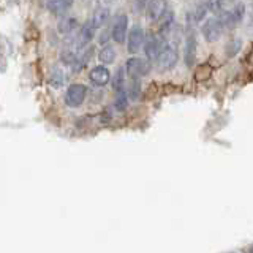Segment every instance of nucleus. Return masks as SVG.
<instances>
[{
	"label": "nucleus",
	"mask_w": 253,
	"mask_h": 253,
	"mask_svg": "<svg viewBox=\"0 0 253 253\" xmlns=\"http://www.w3.org/2000/svg\"><path fill=\"white\" fill-rule=\"evenodd\" d=\"M152 70V65L150 62L146 59H139V57H130L125 62V71L133 81H138L139 78L147 76Z\"/></svg>",
	"instance_id": "nucleus-1"
},
{
	"label": "nucleus",
	"mask_w": 253,
	"mask_h": 253,
	"mask_svg": "<svg viewBox=\"0 0 253 253\" xmlns=\"http://www.w3.org/2000/svg\"><path fill=\"white\" fill-rule=\"evenodd\" d=\"M98 60L103 63V67L105 65H111L114 60H116V51L113 46H105L103 49L100 51L98 54Z\"/></svg>",
	"instance_id": "nucleus-14"
},
{
	"label": "nucleus",
	"mask_w": 253,
	"mask_h": 253,
	"mask_svg": "<svg viewBox=\"0 0 253 253\" xmlns=\"http://www.w3.org/2000/svg\"><path fill=\"white\" fill-rule=\"evenodd\" d=\"M89 78H90V81L95 85H106L111 81V73H109V70L106 67L98 65V67L92 68Z\"/></svg>",
	"instance_id": "nucleus-10"
},
{
	"label": "nucleus",
	"mask_w": 253,
	"mask_h": 253,
	"mask_svg": "<svg viewBox=\"0 0 253 253\" xmlns=\"http://www.w3.org/2000/svg\"><path fill=\"white\" fill-rule=\"evenodd\" d=\"M249 253H253V245H252V247L249 249Z\"/></svg>",
	"instance_id": "nucleus-26"
},
{
	"label": "nucleus",
	"mask_w": 253,
	"mask_h": 253,
	"mask_svg": "<svg viewBox=\"0 0 253 253\" xmlns=\"http://www.w3.org/2000/svg\"><path fill=\"white\" fill-rule=\"evenodd\" d=\"M63 81H65V78H63L62 71L59 68H54L52 70V75H51V84L55 87V89H59V87L63 84Z\"/></svg>",
	"instance_id": "nucleus-22"
},
{
	"label": "nucleus",
	"mask_w": 253,
	"mask_h": 253,
	"mask_svg": "<svg viewBox=\"0 0 253 253\" xmlns=\"http://www.w3.org/2000/svg\"><path fill=\"white\" fill-rule=\"evenodd\" d=\"M93 57V47H89V49H85L79 57L76 59V62H75V65H73V70H76V71H79V70H83L87 63H89V60Z\"/></svg>",
	"instance_id": "nucleus-15"
},
{
	"label": "nucleus",
	"mask_w": 253,
	"mask_h": 253,
	"mask_svg": "<svg viewBox=\"0 0 253 253\" xmlns=\"http://www.w3.org/2000/svg\"><path fill=\"white\" fill-rule=\"evenodd\" d=\"M162 49H163L162 42H160V38H158L157 35H149L146 38L144 54H146L147 60H157L158 55H160V52H162Z\"/></svg>",
	"instance_id": "nucleus-7"
},
{
	"label": "nucleus",
	"mask_w": 253,
	"mask_h": 253,
	"mask_svg": "<svg viewBox=\"0 0 253 253\" xmlns=\"http://www.w3.org/2000/svg\"><path fill=\"white\" fill-rule=\"evenodd\" d=\"M208 8L209 5L208 3H201V5H198L195 10H193V19L196 22H200L206 18V13H208Z\"/></svg>",
	"instance_id": "nucleus-21"
},
{
	"label": "nucleus",
	"mask_w": 253,
	"mask_h": 253,
	"mask_svg": "<svg viewBox=\"0 0 253 253\" xmlns=\"http://www.w3.org/2000/svg\"><path fill=\"white\" fill-rule=\"evenodd\" d=\"M158 67H160L162 70H171L177 65V62H179V52L177 49L174 47L172 44H165L163 46V49L160 52V55H158Z\"/></svg>",
	"instance_id": "nucleus-5"
},
{
	"label": "nucleus",
	"mask_w": 253,
	"mask_h": 253,
	"mask_svg": "<svg viewBox=\"0 0 253 253\" xmlns=\"http://www.w3.org/2000/svg\"><path fill=\"white\" fill-rule=\"evenodd\" d=\"M87 87L84 84H71L65 93V105L70 108H79L84 103Z\"/></svg>",
	"instance_id": "nucleus-4"
},
{
	"label": "nucleus",
	"mask_w": 253,
	"mask_h": 253,
	"mask_svg": "<svg viewBox=\"0 0 253 253\" xmlns=\"http://www.w3.org/2000/svg\"><path fill=\"white\" fill-rule=\"evenodd\" d=\"M126 30H128V16L117 14L113 22V27H111V38H113L116 43L122 44L126 40V37H128L126 35Z\"/></svg>",
	"instance_id": "nucleus-6"
},
{
	"label": "nucleus",
	"mask_w": 253,
	"mask_h": 253,
	"mask_svg": "<svg viewBox=\"0 0 253 253\" xmlns=\"http://www.w3.org/2000/svg\"><path fill=\"white\" fill-rule=\"evenodd\" d=\"M160 21V29L162 30H166V29H169L171 27V24L174 21V13L171 10H165L163 14H162V18L158 19Z\"/></svg>",
	"instance_id": "nucleus-19"
},
{
	"label": "nucleus",
	"mask_w": 253,
	"mask_h": 253,
	"mask_svg": "<svg viewBox=\"0 0 253 253\" xmlns=\"http://www.w3.org/2000/svg\"><path fill=\"white\" fill-rule=\"evenodd\" d=\"M203 37L208 43H215L221 38V34H223V22L217 18H211V19H206L203 27Z\"/></svg>",
	"instance_id": "nucleus-2"
},
{
	"label": "nucleus",
	"mask_w": 253,
	"mask_h": 253,
	"mask_svg": "<svg viewBox=\"0 0 253 253\" xmlns=\"http://www.w3.org/2000/svg\"><path fill=\"white\" fill-rule=\"evenodd\" d=\"M71 5H73V2H63V0H52V2L46 3L47 10H49L51 13H54V14L67 13V10H68V8H71Z\"/></svg>",
	"instance_id": "nucleus-13"
},
{
	"label": "nucleus",
	"mask_w": 253,
	"mask_h": 253,
	"mask_svg": "<svg viewBox=\"0 0 253 253\" xmlns=\"http://www.w3.org/2000/svg\"><path fill=\"white\" fill-rule=\"evenodd\" d=\"M93 34H95V27L92 26V24L90 22L84 24V26L81 27V30H79L76 40H75L76 49H79V47H83L85 44H89L92 42V38H93Z\"/></svg>",
	"instance_id": "nucleus-9"
},
{
	"label": "nucleus",
	"mask_w": 253,
	"mask_h": 253,
	"mask_svg": "<svg viewBox=\"0 0 253 253\" xmlns=\"http://www.w3.org/2000/svg\"><path fill=\"white\" fill-rule=\"evenodd\" d=\"M241 47H242V42L239 38L231 40V42H229L228 46H226V55H228V57H234V55L241 51Z\"/></svg>",
	"instance_id": "nucleus-18"
},
{
	"label": "nucleus",
	"mask_w": 253,
	"mask_h": 253,
	"mask_svg": "<svg viewBox=\"0 0 253 253\" xmlns=\"http://www.w3.org/2000/svg\"><path fill=\"white\" fill-rule=\"evenodd\" d=\"M108 40H109V35H108V32H103V34H101V37H100V43H101V44H103V43H106Z\"/></svg>",
	"instance_id": "nucleus-25"
},
{
	"label": "nucleus",
	"mask_w": 253,
	"mask_h": 253,
	"mask_svg": "<svg viewBox=\"0 0 253 253\" xmlns=\"http://www.w3.org/2000/svg\"><path fill=\"white\" fill-rule=\"evenodd\" d=\"M139 92H141V89H139V81H133V85L130 87V97L136 100L139 97Z\"/></svg>",
	"instance_id": "nucleus-24"
},
{
	"label": "nucleus",
	"mask_w": 253,
	"mask_h": 253,
	"mask_svg": "<svg viewBox=\"0 0 253 253\" xmlns=\"http://www.w3.org/2000/svg\"><path fill=\"white\" fill-rule=\"evenodd\" d=\"M108 21H109V10H108V8H105V6H98L97 10L93 11L90 24L95 29H98V27L105 26Z\"/></svg>",
	"instance_id": "nucleus-11"
},
{
	"label": "nucleus",
	"mask_w": 253,
	"mask_h": 253,
	"mask_svg": "<svg viewBox=\"0 0 253 253\" xmlns=\"http://www.w3.org/2000/svg\"><path fill=\"white\" fill-rule=\"evenodd\" d=\"M165 11V3L162 2H149L147 3V19L149 21H158Z\"/></svg>",
	"instance_id": "nucleus-12"
},
{
	"label": "nucleus",
	"mask_w": 253,
	"mask_h": 253,
	"mask_svg": "<svg viewBox=\"0 0 253 253\" xmlns=\"http://www.w3.org/2000/svg\"><path fill=\"white\" fill-rule=\"evenodd\" d=\"M184 62L188 68H193L196 62V38L193 34H188L184 44Z\"/></svg>",
	"instance_id": "nucleus-8"
},
{
	"label": "nucleus",
	"mask_w": 253,
	"mask_h": 253,
	"mask_svg": "<svg viewBox=\"0 0 253 253\" xmlns=\"http://www.w3.org/2000/svg\"><path fill=\"white\" fill-rule=\"evenodd\" d=\"M124 81H125V75H124V68H119L117 70V73L113 79V89L116 93H121V92H125L124 89Z\"/></svg>",
	"instance_id": "nucleus-17"
},
{
	"label": "nucleus",
	"mask_w": 253,
	"mask_h": 253,
	"mask_svg": "<svg viewBox=\"0 0 253 253\" xmlns=\"http://www.w3.org/2000/svg\"><path fill=\"white\" fill-rule=\"evenodd\" d=\"M116 108L117 109H125L126 105H128V97H126V92H121V93H117V97H116Z\"/></svg>",
	"instance_id": "nucleus-23"
},
{
	"label": "nucleus",
	"mask_w": 253,
	"mask_h": 253,
	"mask_svg": "<svg viewBox=\"0 0 253 253\" xmlns=\"http://www.w3.org/2000/svg\"><path fill=\"white\" fill-rule=\"evenodd\" d=\"M146 43V32L139 24H134L130 29V34L126 37V47H128L130 54H136L141 51L142 44Z\"/></svg>",
	"instance_id": "nucleus-3"
},
{
	"label": "nucleus",
	"mask_w": 253,
	"mask_h": 253,
	"mask_svg": "<svg viewBox=\"0 0 253 253\" xmlns=\"http://www.w3.org/2000/svg\"><path fill=\"white\" fill-rule=\"evenodd\" d=\"M231 253H234V252H231Z\"/></svg>",
	"instance_id": "nucleus-27"
},
{
	"label": "nucleus",
	"mask_w": 253,
	"mask_h": 253,
	"mask_svg": "<svg viewBox=\"0 0 253 253\" xmlns=\"http://www.w3.org/2000/svg\"><path fill=\"white\" fill-rule=\"evenodd\" d=\"M78 26V21L75 18H63L60 22H59V32L60 34H70V32H73Z\"/></svg>",
	"instance_id": "nucleus-16"
},
{
	"label": "nucleus",
	"mask_w": 253,
	"mask_h": 253,
	"mask_svg": "<svg viewBox=\"0 0 253 253\" xmlns=\"http://www.w3.org/2000/svg\"><path fill=\"white\" fill-rule=\"evenodd\" d=\"M211 73H212V68L209 65H201V67H198L195 71V79L196 81H203V79L209 78Z\"/></svg>",
	"instance_id": "nucleus-20"
}]
</instances>
